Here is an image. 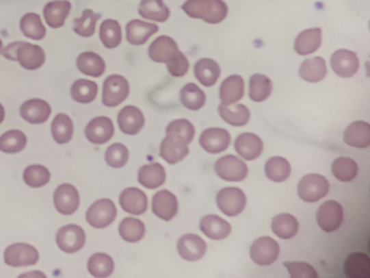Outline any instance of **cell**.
<instances>
[{"label":"cell","instance_id":"42","mask_svg":"<svg viewBox=\"0 0 370 278\" xmlns=\"http://www.w3.org/2000/svg\"><path fill=\"white\" fill-rule=\"evenodd\" d=\"M118 231L125 242L135 244V242H140L145 236V224L138 218H124L120 224Z\"/></svg>","mask_w":370,"mask_h":278},{"label":"cell","instance_id":"12","mask_svg":"<svg viewBox=\"0 0 370 278\" xmlns=\"http://www.w3.org/2000/svg\"><path fill=\"white\" fill-rule=\"evenodd\" d=\"M330 63L334 73L342 79L354 77L360 68L356 53L347 49H340L332 53Z\"/></svg>","mask_w":370,"mask_h":278},{"label":"cell","instance_id":"3","mask_svg":"<svg viewBox=\"0 0 370 278\" xmlns=\"http://www.w3.org/2000/svg\"><path fill=\"white\" fill-rule=\"evenodd\" d=\"M328 192V179L319 174H307L298 185L299 197L305 202H317L325 198Z\"/></svg>","mask_w":370,"mask_h":278},{"label":"cell","instance_id":"47","mask_svg":"<svg viewBox=\"0 0 370 278\" xmlns=\"http://www.w3.org/2000/svg\"><path fill=\"white\" fill-rule=\"evenodd\" d=\"M331 170L334 174V177L340 181H353L358 174V166L351 157H336V160L332 163Z\"/></svg>","mask_w":370,"mask_h":278},{"label":"cell","instance_id":"43","mask_svg":"<svg viewBox=\"0 0 370 278\" xmlns=\"http://www.w3.org/2000/svg\"><path fill=\"white\" fill-rule=\"evenodd\" d=\"M265 174L268 179L275 183H281L289 179L291 166L284 157H273L266 162Z\"/></svg>","mask_w":370,"mask_h":278},{"label":"cell","instance_id":"20","mask_svg":"<svg viewBox=\"0 0 370 278\" xmlns=\"http://www.w3.org/2000/svg\"><path fill=\"white\" fill-rule=\"evenodd\" d=\"M120 205L125 212L134 216H140L147 211V196L140 189L129 187L122 192L120 196Z\"/></svg>","mask_w":370,"mask_h":278},{"label":"cell","instance_id":"16","mask_svg":"<svg viewBox=\"0 0 370 278\" xmlns=\"http://www.w3.org/2000/svg\"><path fill=\"white\" fill-rule=\"evenodd\" d=\"M85 135L92 144H103L114 135V125L107 116H98L87 124Z\"/></svg>","mask_w":370,"mask_h":278},{"label":"cell","instance_id":"9","mask_svg":"<svg viewBox=\"0 0 370 278\" xmlns=\"http://www.w3.org/2000/svg\"><path fill=\"white\" fill-rule=\"evenodd\" d=\"M344 211L336 200L323 202L317 211V224L326 233H332L342 225Z\"/></svg>","mask_w":370,"mask_h":278},{"label":"cell","instance_id":"1","mask_svg":"<svg viewBox=\"0 0 370 278\" xmlns=\"http://www.w3.org/2000/svg\"><path fill=\"white\" fill-rule=\"evenodd\" d=\"M181 9L190 18H201L209 24L221 23L228 14L223 0H186Z\"/></svg>","mask_w":370,"mask_h":278},{"label":"cell","instance_id":"32","mask_svg":"<svg viewBox=\"0 0 370 278\" xmlns=\"http://www.w3.org/2000/svg\"><path fill=\"white\" fill-rule=\"evenodd\" d=\"M344 273L349 278H368L370 276V259L362 252H354L344 262Z\"/></svg>","mask_w":370,"mask_h":278},{"label":"cell","instance_id":"26","mask_svg":"<svg viewBox=\"0 0 370 278\" xmlns=\"http://www.w3.org/2000/svg\"><path fill=\"white\" fill-rule=\"evenodd\" d=\"M158 31V25L155 24L142 20H131L127 25V40L131 45H144Z\"/></svg>","mask_w":370,"mask_h":278},{"label":"cell","instance_id":"55","mask_svg":"<svg viewBox=\"0 0 370 278\" xmlns=\"http://www.w3.org/2000/svg\"><path fill=\"white\" fill-rule=\"evenodd\" d=\"M5 108H3V105L0 103V124L3 123V120H5Z\"/></svg>","mask_w":370,"mask_h":278},{"label":"cell","instance_id":"23","mask_svg":"<svg viewBox=\"0 0 370 278\" xmlns=\"http://www.w3.org/2000/svg\"><path fill=\"white\" fill-rule=\"evenodd\" d=\"M71 9V3L68 0H53L48 3L44 8L46 23L53 29H60L66 23Z\"/></svg>","mask_w":370,"mask_h":278},{"label":"cell","instance_id":"51","mask_svg":"<svg viewBox=\"0 0 370 278\" xmlns=\"http://www.w3.org/2000/svg\"><path fill=\"white\" fill-rule=\"evenodd\" d=\"M24 181L33 188L45 186L50 181V172L45 166L33 164L25 168L23 174Z\"/></svg>","mask_w":370,"mask_h":278},{"label":"cell","instance_id":"19","mask_svg":"<svg viewBox=\"0 0 370 278\" xmlns=\"http://www.w3.org/2000/svg\"><path fill=\"white\" fill-rule=\"evenodd\" d=\"M118 123L124 134L136 135L145 126V116L135 105H127L118 113Z\"/></svg>","mask_w":370,"mask_h":278},{"label":"cell","instance_id":"4","mask_svg":"<svg viewBox=\"0 0 370 278\" xmlns=\"http://www.w3.org/2000/svg\"><path fill=\"white\" fill-rule=\"evenodd\" d=\"M129 94V84L127 79L118 74H113L105 79L103 83V103L107 107H116L125 101Z\"/></svg>","mask_w":370,"mask_h":278},{"label":"cell","instance_id":"50","mask_svg":"<svg viewBox=\"0 0 370 278\" xmlns=\"http://www.w3.org/2000/svg\"><path fill=\"white\" fill-rule=\"evenodd\" d=\"M194 126L186 118H179L171 122L166 127V136L181 139L189 144L194 137Z\"/></svg>","mask_w":370,"mask_h":278},{"label":"cell","instance_id":"27","mask_svg":"<svg viewBox=\"0 0 370 278\" xmlns=\"http://www.w3.org/2000/svg\"><path fill=\"white\" fill-rule=\"evenodd\" d=\"M200 229L213 240H223L231 233L230 224L218 216L209 214L200 220Z\"/></svg>","mask_w":370,"mask_h":278},{"label":"cell","instance_id":"41","mask_svg":"<svg viewBox=\"0 0 370 278\" xmlns=\"http://www.w3.org/2000/svg\"><path fill=\"white\" fill-rule=\"evenodd\" d=\"M181 101L188 110L197 111L205 105L207 96L200 87L189 83L181 88Z\"/></svg>","mask_w":370,"mask_h":278},{"label":"cell","instance_id":"30","mask_svg":"<svg viewBox=\"0 0 370 278\" xmlns=\"http://www.w3.org/2000/svg\"><path fill=\"white\" fill-rule=\"evenodd\" d=\"M194 77L205 87L215 85L221 77V68L216 61L212 59L203 58L194 64Z\"/></svg>","mask_w":370,"mask_h":278},{"label":"cell","instance_id":"11","mask_svg":"<svg viewBox=\"0 0 370 278\" xmlns=\"http://www.w3.org/2000/svg\"><path fill=\"white\" fill-rule=\"evenodd\" d=\"M215 173L227 181H241L248 175V166L243 161L233 155L222 157L214 166Z\"/></svg>","mask_w":370,"mask_h":278},{"label":"cell","instance_id":"22","mask_svg":"<svg viewBox=\"0 0 370 278\" xmlns=\"http://www.w3.org/2000/svg\"><path fill=\"white\" fill-rule=\"evenodd\" d=\"M262 139L252 133H243L237 137L235 149L244 160L252 161L258 159L263 151Z\"/></svg>","mask_w":370,"mask_h":278},{"label":"cell","instance_id":"46","mask_svg":"<svg viewBox=\"0 0 370 278\" xmlns=\"http://www.w3.org/2000/svg\"><path fill=\"white\" fill-rule=\"evenodd\" d=\"M20 29L24 36L34 40H42L46 36V29L42 24V18L38 14H33V12L23 16L20 21Z\"/></svg>","mask_w":370,"mask_h":278},{"label":"cell","instance_id":"44","mask_svg":"<svg viewBox=\"0 0 370 278\" xmlns=\"http://www.w3.org/2000/svg\"><path fill=\"white\" fill-rule=\"evenodd\" d=\"M100 40L108 49L118 47L122 42V29L116 20L109 18L101 24L99 31Z\"/></svg>","mask_w":370,"mask_h":278},{"label":"cell","instance_id":"56","mask_svg":"<svg viewBox=\"0 0 370 278\" xmlns=\"http://www.w3.org/2000/svg\"><path fill=\"white\" fill-rule=\"evenodd\" d=\"M3 42H1V40H0V55L3 53Z\"/></svg>","mask_w":370,"mask_h":278},{"label":"cell","instance_id":"48","mask_svg":"<svg viewBox=\"0 0 370 278\" xmlns=\"http://www.w3.org/2000/svg\"><path fill=\"white\" fill-rule=\"evenodd\" d=\"M27 138L18 129L7 131L0 136V150L5 153H18L25 148Z\"/></svg>","mask_w":370,"mask_h":278},{"label":"cell","instance_id":"45","mask_svg":"<svg viewBox=\"0 0 370 278\" xmlns=\"http://www.w3.org/2000/svg\"><path fill=\"white\" fill-rule=\"evenodd\" d=\"M87 268L92 276L98 278L108 277L114 270V261L105 253H95L90 257Z\"/></svg>","mask_w":370,"mask_h":278},{"label":"cell","instance_id":"33","mask_svg":"<svg viewBox=\"0 0 370 278\" xmlns=\"http://www.w3.org/2000/svg\"><path fill=\"white\" fill-rule=\"evenodd\" d=\"M77 68L88 77H100L105 73V62L98 53L86 51L77 57Z\"/></svg>","mask_w":370,"mask_h":278},{"label":"cell","instance_id":"28","mask_svg":"<svg viewBox=\"0 0 370 278\" xmlns=\"http://www.w3.org/2000/svg\"><path fill=\"white\" fill-rule=\"evenodd\" d=\"M323 33L319 27L305 29L298 35L294 50L301 55H310L321 48Z\"/></svg>","mask_w":370,"mask_h":278},{"label":"cell","instance_id":"34","mask_svg":"<svg viewBox=\"0 0 370 278\" xmlns=\"http://www.w3.org/2000/svg\"><path fill=\"white\" fill-rule=\"evenodd\" d=\"M300 77L310 83L323 81L327 75V64L321 57L307 59L301 64L299 70Z\"/></svg>","mask_w":370,"mask_h":278},{"label":"cell","instance_id":"29","mask_svg":"<svg viewBox=\"0 0 370 278\" xmlns=\"http://www.w3.org/2000/svg\"><path fill=\"white\" fill-rule=\"evenodd\" d=\"M166 170L158 162L146 164L138 170V181L148 189L159 188L166 183Z\"/></svg>","mask_w":370,"mask_h":278},{"label":"cell","instance_id":"8","mask_svg":"<svg viewBox=\"0 0 370 278\" xmlns=\"http://www.w3.org/2000/svg\"><path fill=\"white\" fill-rule=\"evenodd\" d=\"M280 247L272 237L264 236L256 239L250 249V257L256 264L266 266L278 259Z\"/></svg>","mask_w":370,"mask_h":278},{"label":"cell","instance_id":"52","mask_svg":"<svg viewBox=\"0 0 370 278\" xmlns=\"http://www.w3.org/2000/svg\"><path fill=\"white\" fill-rule=\"evenodd\" d=\"M129 149L122 144H111L105 151V162L111 168H123L129 161Z\"/></svg>","mask_w":370,"mask_h":278},{"label":"cell","instance_id":"14","mask_svg":"<svg viewBox=\"0 0 370 278\" xmlns=\"http://www.w3.org/2000/svg\"><path fill=\"white\" fill-rule=\"evenodd\" d=\"M177 250H179V255L184 260L196 262L204 257L208 246H207V242L198 235L187 233L177 242Z\"/></svg>","mask_w":370,"mask_h":278},{"label":"cell","instance_id":"17","mask_svg":"<svg viewBox=\"0 0 370 278\" xmlns=\"http://www.w3.org/2000/svg\"><path fill=\"white\" fill-rule=\"evenodd\" d=\"M153 212L164 220H171L179 212V201L175 194L163 189L153 196Z\"/></svg>","mask_w":370,"mask_h":278},{"label":"cell","instance_id":"24","mask_svg":"<svg viewBox=\"0 0 370 278\" xmlns=\"http://www.w3.org/2000/svg\"><path fill=\"white\" fill-rule=\"evenodd\" d=\"M344 142L351 147L365 149L370 146V125L367 122L356 121L349 124L344 131Z\"/></svg>","mask_w":370,"mask_h":278},{"label":"cell","instance_id":"39","mask_svg":"<svg viewBox=\"0 0 370 278\" xmlns=\"http://www.w3.org/2000/svg\"><path fill=\"white\" fill-rule=\"evenodd\" d=\"M97 94L98 85L95 81L88 79H77L71 87L72 99L83 105L92 103L97 97Z\"/></svg>","mask_w":370,"mask_h":278},{"label":"cell","instance_id":"40","mask_svg":"<svg viewBox=\"0 0 370 278\" xmlns=\"http://www.w3.org/2000/svg\"><path fill=\"white\" fill-rule=\"evenodd\" d=\"M74 125L66 113H59L51 123V134L58 144H66L73 137Z\"/></svg>","mask_w":370,"mask_h":278},{"label":"cell","instance_id":"38","mask_svg":"<svg viewBox=\"0 0 370 278\" xmlns=\"http://www.w3.org/2000/svg\"><path fill=\"white\" fill-rule=\"evenodd\" d=\"M273 92V81L264 74H254L249 81V96L255 103L265 101Z\"/></svg>","mask_w":370,"mask_h":278},{"label":"cell","instance_id":"15","mask_svg":"<svg viewBox=\"0 0 370 278\" xmlns=\"http://www.w3.org/2000/svg\"><path fill=\"white\" fill-rule=\"evenodd\" d=\"M201 147L209 153H221L229 147L230 134L224 129L212 127L205 129L199 139Z\"/></svg>","mask_w":370,"mask_h":278},{"label":"cell","instance_id":"13","mask_svg":"<svg viewBox=\"0 0 370 278\" xmlns=\"http://www.w3.org/2000/svg\"><path fill=\"white\" fill-rule=\"evenodd\" d=\"M53 202L58 212L64 216H71L79 207V194L71 184H62L55 189Z\"/></svg>","mask_w":370,"mask_h":278},{"label":"cell","instance_id":"25","mask_svg":"<svg viewBox=\"0 0 370 278\" xmlns=\"http://www.w3.org/2000/svg\"><path fill=\"white\" fill-rule=\"evenodd\" d=\"M189 153L188 144L181 139L166 136L161 144L160 155L170 164H176L184 160Z\"/></svg>","mask_w":370,"mask_h":278},{"label":"cell","instance_id":"37","mask_svg":"<svg viewBox=\"0 0 370 278\" xmlns=\"http://www.w3.org/2000/svg\"><path fill=\"white\" fill-rule=\"evenodd\" d=\"M272 231L281 239H291L299 231V222L289 213H282L272 220Z\"/></svg>","mask_w":370,"mask_h":278},{"label":"cell","instance_id":"54","mask_svg":"<svg viewBox=\"0 0 370 278\" xmlns=\"http://www.w3.org/2000/svg\"><path fill=\"white\" fill-rule=\"evenodd\" d=\"M166 66H168V72L171 73V75L175 77H183L189 70V61L184 53L179 51V55L171 62H168Z\"/></svg>","mask_w":370,"mask_h":278},{"label":"cell","instance_id":"21","mask_svg":"<svg viewBox=\"0 0 370 278\" xmlns=\"http://www.w3.org/2000/svg\"><path fill=\"white\" fill-rule=\"evenodd\" d=\"M51 108L49 103L42 99L27 100L20 108V114L31 124L45 123L49 118Z\"/></svg>","mask_w":370,"mask_h":278},{"label":"cell","instance_id":"2","mask_svg":"<svg viewBox=\"0 0 370 278\" xmlns=\"http://www.w3.org/2000/svg\"><path fill=\"white\" fill-rule=\"evenodd\" d=\"M3 55L8 60L18 61L22 68L34 71L45 63V51L42 47L27 42H12L3 50Z\"/></svg>","mask_w":370,"mask_h":278},{"label":"cell","instance_id":"31","mask_svg":"<svg viewBox=\"0 0 370 278\" xmlns=\"http://www.w3.org/2000/svg\"><path fill=\"white\" fill-rule=\"evenodd\" d=\"M244 94V81L240 75H231L222 83L220 98L222 105L238 103Z\"/></svg>","mask_w":370,"mask_h":278},{"label":"cell","instance_id":"49","mask_svg":"<svg viewBox=\"0 0 370 278\" xmlns=\"http://www.w3.org/2000/svg\"><path fill=\"white\" fill-rule=\"evenodd\" d=\"M99 14H96L90 9H85L81 18H77L73 22V29L81 37H90L95 34L96 24L99 20Z\"/></svg>","mask_w":370,"mask_h":278},{"label":"cell","instance_id":"35","mask_svg":"<svg viewBox=\"0 0 370 278\" xmlns=\"http://www.w3.org/2000/svg\"><path fill=\"white\" fill-rule=\"evenodd\" d=\"M138 12L142 18L161 23L168 21L171 16V11L163 0H142Z\"/></svg>","mask_w":370,"mask_h":278},{"label":"cell","instance_id":"18","mask_svg":"<svg viewBox=\"0 0 370 278\" xmlns=\"http://www.w3.org/2000/svg\"><path fill=\"white\" fill-rule=\"evenodd\" d=\"M179 50L176 42L168 36H160L157 40H153V44L150 45L149 57L151 60L158 63L171 62L177 55Z\"/></svg>","mask_w":370,"mask_h":278},{"label":"cell","instance_id":"53","mask_svg":"<svg viewBox=\"0 0 370 278\" xmlns=\"http://www.w3.org/2000/svg\"><path fill=\"white\" fill-rule=\"evenodd\" d=\"M287 270L292 278H317L318 273L312 265L304 262H286Z\"/></svg>","mask_w":370,"mask_h":278},{"label":"cell","instance_id":"36","mask_svg":"<svg viewBox=\"0 0 370 278\" xmlns=\"http://www.w3.org/2000/svg\"><path fill=\"white\" fill-rule=\"evenodd\" d=\"M220 116L226 123L233 126H244L249 123L251 114L247 105H222L218 107Z\"/></svg>","mask_w":370,"mask_h":278},{"label":"cell","instance_id":"10","mask_svg":"<svg viewBox=\"0 0 370 278\" xmlns=\"http://www.w3.org/2000/svg\"><path fill=\"white\" fill-rule=\"evenodd\" d=\"M55 242L60 250L66 253H75L84 247L86 235L84 229L75 224H68L59 229Z\"/></svg>","mask_w":370,"mask_h":278},{"label":"cell","instance_id":"5","mask_svg":"<svg viewBox=\"0 0 370 278\" xmlns=\"http://www.w3.org/2000/svg\"><path fill=\"white\" fill-rule=\"evenodd\" d=\"M116 205L110 199H100L87 210L86 220L95 229H105L116 220Z\"/></svg>","mask_w":370,"mask_h":278},{"label":"cell","instance_id":"7","mask_svg":"<svg viewBox=\"0 0 370 278\" xmlns=\"http://www.w3.org/2000/svg\"><path fill=\"white\" fill-rule=\"evenodd\" d=\"M5 263L12 268L31 266L40 260V253L31 244H14L9 246L3 253Z\"/></svg>","mask_w":370,"mask_h":278},{"label":"cell","instance_id":"6","mask_svg":"<svg viewBox=\"0 0 370 278\" xmlns=\"http://www.w3.org/2000/svg\"><path fill=\"white\" fill-rule=\"evenodd\" d=\"M217 207L225 216H237L244 210L247 205V197L241 189L227 187L218 192L216 196Z\"/></svg>","mask_w":370,"mask_h":278}]
</instances>
